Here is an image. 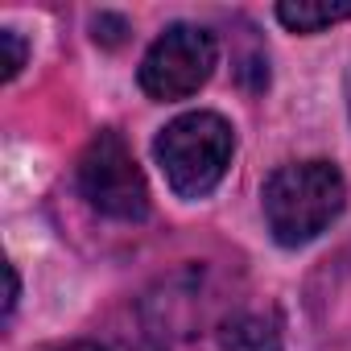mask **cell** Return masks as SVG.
<instances>
[{
    "label": "cell",
    "instance_id": "5b68a950",
    "mask_svg": "<svg viewBox=\"0 0 351 351\" xmlns=\"http://www.w3.org/2000/svg\"><path fill=\"white\" fill-rule=\"evenodd\" d=\"M219 351H281V326L269 314H232L219 330Z\"/></svg>",
    "mask_w": 351,
    "mask_h": 351
},
{
    "label": "cell",
    "instance_id": "52a82bcc",
    "mask_svg": "<svg viewBox=\"0 0 351 351\" xmlns=\"http://www.w3.org/2000/svg\"><path fill=\"white\" fill-rule=\"evenodd\" d=\"M0 46H5V79H17L25 66V42L17 29H0Z\"/></svg>",
    "mask_w": 351,
    "mask_h": 351
},
{
    "label": "cell",
    "instance_id": "8992f818",
    "mask_svg": "<svg viewBox=\"0 0 351 351\" xmlns=\"http://www.w3.org/2000/svg\"><path fill=\"white\" fill-rule=\"evenodd\" d=\"M277 21L289 34H322L339 21H351V0H285L277 5Z\"/></svg>",
    "mask_w": 351,
    "mask_h": 351
},
{
    "label": "cell",
    "instance_id": "6da1fadb",
    "mask_svg": "<svg viewBox=\"0 0 351 351\" xmlns=\"http://www.w3.org/2000/svg\"><path fill=\"white\" fill-rule=\"evenodd\" d=\"M265 223L277 244L298 248L322 236L347 207V182L330 161H293L265 182Z\"/></svg>",
    "mask_w": 351,
    "mask_h": 351
},
{
    "label": "cell",
    "instance_id": "9c48e42d",
    "mask_svg": "<svg viewBox=\"0 0 351 351\" xmlns=\"http://www.w3.org/2000/svg\"><path fill=\"white\" fill-rule=\"evenodd\" d=\"M5 277H9V298H5V314H13V306H17V293H21V285H17V269L9 265V269H5Z\"/></svg>",
    "mask_w": 351,
    "mask_h": 351
},
{
    "label": "cell",
    "instance_id": "7a4b0ae2",
    "mask_svg": "<svg viewBox=\"0 0 351 351\" xmlns=\"http://www.w3.org/2000/svg\"><path fill=\"white\" fill-rule=\"evenodd\" d=\"M153 153H157V165L165 173V182L173 186V195L203 199L223 182L232 153H236V136H232V124L223 116L186 112L161 128Z\"/></svg>",
    "mask_w": 351,
    "mask_h": 351
},
{
    "label": "cell",
    "instance_id": "ba28073f",
    "mask_svg": "<svg viewBox=\"0 0 351 351\" xmlns=\"http://www.w3.org/2000/svg\"><path fill=\"white\" fill-rule=\"evenodd\" d=\"M54 351H157V347H145V343H66Z\"/></svg>",
    "mask_w": 351,
    "mask_h": 351
},
{
    "label": "cell",
    "instance_id": "277c9868",
    "mask_svg": "<svg viewBox=\"0 0 351 351\" xmlns=\"http://www.w3.org/2000/svg\"><path fill=\"white\" fill-rule=\"evenodd\" d=\"M219 62V42L199 25H169L141 58V91L149 99H186L195 95Z\"/></svg>",
    "mask_w": 351,
    "mask_h": 351
},
{
    "label": "cell",
    "instance_id": "3957f363",
    "mask_svg": "<svg viewBox=\"0 0 351 351\" xmlns=\"http://www.w3.org/2000/svg\"><path fill=\"white\" fill-rule=\"evenodd\" d=\"M79 191L83 199L120 223H141L149 215V186L145 173L132 157V149L124 145V136L116 128H104L91 136V145L79 157Z\"/></svg>",
    "mask_w": 351,
    "mask_h": 351
}]
</instances>
